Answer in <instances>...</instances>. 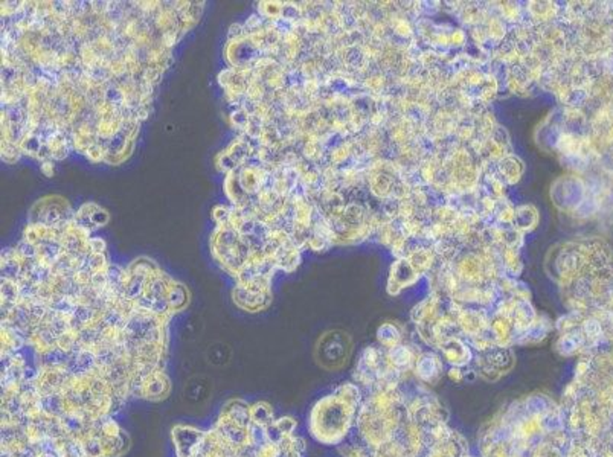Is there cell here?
<instances>
[{
    "mask_svg": "<svg viewBox=\"0 0 613 457\" xmlns=\"http://www.w3.org/2000/svg\"><path fill=\"white\" fill-rule=\"evenodd\" d=\"M275 421L272 405L269 403L258 401L251 404V422L258 429H267Z\"/></svg>",
    "mask_w": 613,
    "mask_h": 457,
    "instance_id": "obj_7",
    "label": "cell"
},
{
    "mask_svg": "<svg viewBox=\"0 0 613 457\" xmlns=\"http://www.w3.org/2000/svg\"><path fill=\"white\" fill-rule=\"evenodd\" d=\"M232 297L236 306L249 313L265 310L272 302V293H252V291L243 290L240 287L235 288Z\"/></svg>",
    "mask_w": 613,
    "mask_h": 457,
    "instance_id": "obj_5",
    "label": "cell"
},
{
    "mask_svg": "<svg viewBox=\"0 0 613 457\" xmlns=\"http://www.w3.org/2000/svg\"><path fill=\"white\" fill-rule=\"evenodd\" d=\"M205 432L193 425L177 424L171 430L176 457H195L203 441Z\"/></svg>",
    "mask_w": 613,
    "mask_h": 457,
    "instance_id": "obj_4",
    "label": "cell"
},
{
    "mask_svg": "<svg viewBox=\"0 0 613 457\" xmlns=\"http://www.w3.org/2000/svg\"><path fill=\"white\" fill-rule=\"evenodd\" d=\"M72 374L67 371L66 366H49L35 369L34 386L42 398L54 395H62L64 387L71 378Z\"/></svg>",
    "mask_w": 613,
    "mask_h": 457,
    "instance_id": "obj_3",
    "label": "cell"
},
{
    "mask_svg": "<svg viewBox=\"0 0 613 457\" xmlns=\"http://www.w3.org/2000/svg\"><path fill=\"white\" fill-rule=\"evenodd\" d=\"M219 418L232 421V422L243 425V427H249V425H252V422H251V404L246 403L241 398L229 400L222 407V412L219 415Z\"/></svg>",
    "mask_w": 613,
    "mask_h": 457,
    "instance_id": "obj_6",
    "label": "cell"
},
{
    "mask_svg": "<svg viewBox=\"0 0 613 457\" xmlns=\"http://www.w3.org/2000/svg\"><path fill=\"white\" fill-rule=\"evenodd\" d=\"M351 340L342 331H330L323 334L316 343L314 357L323 369L338 371L347 364L351 355Z\"/></svg>",
    "mask_w": 613,
    "mask_h": 457,
    "instance_id": "obj_1",
    "label": "cell"
},
{
    "mask_svg": "<svg viewBox=\"0 0 613 457\" xmlns=\"http://www.w3.org/2000/svg\"><path fill=\"white\" fill-rule=\"evenodd\" d=\"M171 393V380L165 369L147 374L132 386V396L145 401L159 403Z\"/></svg>",
    "mask_w": 613,
    "mask_h": 457,
    "instance_id": "obj_2",
    "label": "cell"
}]
</instances>
